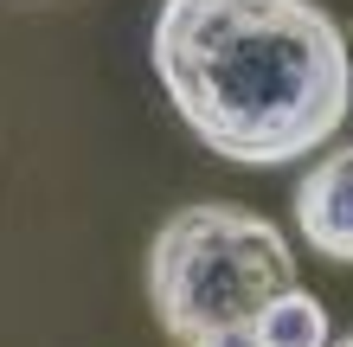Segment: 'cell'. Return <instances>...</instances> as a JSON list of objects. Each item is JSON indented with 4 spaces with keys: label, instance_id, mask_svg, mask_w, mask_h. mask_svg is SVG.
Here are the masks:
<instances>
[{
    "label": "cell",
    "instance_id": "cell-1",
    "mask_svg": "<svg viewBox=\"0 0 353 347\" xmlns=\"http://www.w3.org/2000/svg\"><path fill=\"white\" fill-rule=\"evenodd\" d=\"M148 58L186 135L238 168L321 155L353 110V46L315 0H161Z\"/></svg>",
    "mask_w": 353,
    "mask_h": 347
},
{
    "label": "cell",
    "instance_id": "cell-2",
    "mask_svg": "<svg viewBox=\"0 0 353 347\" xmlns=\"http://www.w3.org/2000/svg\"><path fill=\"white\" fill-rule=\"evenodd\" d=\"M289 283V238L225 199L180 206L148 244V309L174 347H257V315Z\"/></svg>",
    "mask_w": 353,
    "mask_h": 347
},
{
    "label": "cell",
    "instance_id": "cell-3",
    "mask_svg": "<svg viewBox=\"0 0 353 347\" xmlns=\"http://www.w3.org/2000/svg\"><path fill=\"white\" fill-rule=\"evenodd\" d=\"M296 232L315 257L353 270V141L327 148L296 180Z\"/></svg>",
    "mask_w": 353,
    "mask_h": 347
},
{
    "label": "cell",
    "instance_id": "cell-4",
    "mask_svg": "<svg viewBox=\"0 0 353 347\" xmlns=\"http://www.w3.org/2000/svg\"><path fill=\"white\" fill-rule=\"evenodd\" d=\"M327 309L321 296H308L302 283H289V290L270 302L257 315V347H327Z\"/></svg>",
    "mask_w": 353,
    "mask_h": 347
},
{
    "label": "cell",
    "instance_id": "cell-5",
    "mask_svg": "<svg viewBox=\"0 0 353 347\" xmlns=\"http://www.w3.org/2000/svg\"><path fill=\"white\" fill-rule=\"evenodd\" d=\"M327 347H353V335H341V341H327Z\"/></svg>",
    "mask_w": 353,
    "mask_h": 347
}]
</instances>
